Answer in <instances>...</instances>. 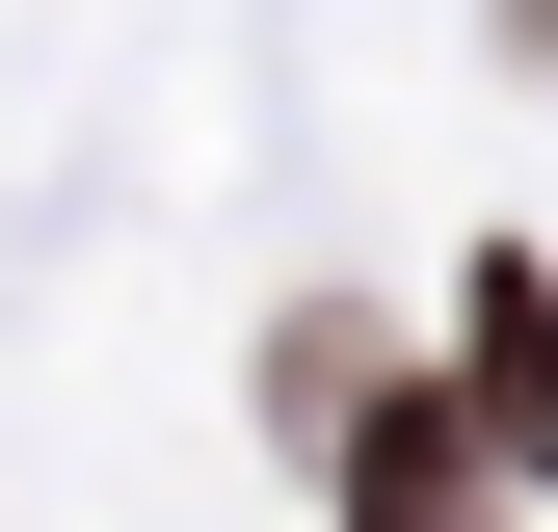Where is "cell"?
<instances>
[{
  "instance_id": "2",
  "label": "cell",
  "mask_w": 558,
  "mask_h": 532,
  "mask_svg": "<svg viewBox=\"0 0 558 532\" xmlns=\"http://www.w3.org/2000/svg\"><path fill=\"white\" fill-rule=\"evenodd\" d=\"M452 373H478V426H506V480H558V293H532L506 240L452 266Z\"/></svg>"
},
{
  "instance_id": "1",
  "label": "cell",
  "mask_w": 558,
  "mask_h": 532,
  "mask_svg": "<svg viewBox=\"0 0 558 532\" xmlns=\"http://www.w3.org/2000/svg\"><path fill=\"white\" fill-rule=\"evenodd\" d=\"M345 532H506V426H478L452 373H399L373 426H345Z\"/></svg>"
},
{
  "instance_id": "3",
  "label": "cell",
  "mask_w": 558,
  "mask_h": 532,
  "mask_svg": "<svg viewBox=\"0 0 558 532\" xmlns=\"http://www.w3.org/2000/svg\"><path fill=\"white\" fill-rule=\"evenodd\" d=\"M506 53H532V81H558V0H506Z\"/></svg>"
}]
</instances>
